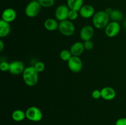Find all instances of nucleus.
I'll return each instance as SVG.
<instances>
[{
    "label": "nucleus",
    "mask_w": 126,
    "mask_h": 125,
    "mask_svg": "<svg viewBox=\"0 0 126 125\" xmlns=\"http://www.w3.org/2000/svg\"><path fill=\"white\" fill-rule=\"evenodd\" d=\"M22 78L24 83L28 87H34L37 84L39 79V73L36 71L34 66H28L25 67Z\"/></svg>",
    "instance_id": "1"
},
{
    "label": "nucleus",
    "mask_w": 126,
    "mask_h": 125,
    "mask_svg": "<svg viewBox=\"0 0 126 125\" xmlns=\"http://www.w3.org/2000/svg\"><path fill=\"white\" fill-rule=\"evenodd\" d=\"M110 15L105 11H100L95 12L92 17V23L95 28L98 29H105L110 23Z\"/></svg>",
    "instance_id": "2"
},
{
    "label": "nucleus",
    "mask_w": 126,
    "mask_h": 125,
    "mask_svg": "<svg viewBox=\"0 0 126 125\" xmlns=\"http://www.w3.org/2000/svg\"><path fill=\"white\" fill-rule=\"evenodd\" d=\"M58 29L62 35L71 36L73 35L75 32V26L72 21L68 19L59 22Z\"/></svg>",
    "instance_id": "3"
},
{
    "label": "nucleus",
    "mask_w": 126,
    "mask_h": 125,
    "mask_svg": "<svg viewBox=\"0 0 126 125\" xmlns=\"http://www.w3.org/2000/svg\"><path fill=\"white\" fill-rule=\"evenodd\" d=\"M26 118L33 122H39L43 119L41 110L36 106H31L25 111Z\"/></svg>",
    "instance_id": "4"
},
{
    "label": "nucleus",
    "mask_w": 126,
    "mask_h": 125,
    "mask_svg": "<svg viewBox=\"0 0 126 125\" xmlns=\"http://www.w3.org/2000/svg\"><path fill=\"white\" fill-rule=\"evenodd\" d=\"M41 6L39 4L38 1H32L27 5L25 9V13L30 18L35 17L40 13L41 11Z\"/></svg>",
    "instance_id": "5"
},
{
    "label": "nucleus",
    "mask_w": 126,
    "mask_h": 125,
    "mask_svg": "<svg viewBox=\"0 0 126 125\" xmlns=\"http://www.w3.org/2000/svg\"><path fill=\"white\" fill-rule=\"evenodd\" d=\"M69 69L74 73H78L82 70L83 64L79 56H73L67 62Z\"/></svg>",
    "instance_id": "6"
},
{
    "label": "nucleus",
    "mask_w": 126,
    "mask_h": 125,
    "mask_svg": "<svg viewBox=\"0 0 126 125\" xmlns=\"http://www.w3.org/2000/svg\"><path fill=\"white\" fill-rule=\"evenodd\" d=\"M121 26L117 22L111 21L105 28V33L109 38H114L119 33Z\"/></svg>",
    "instance_id": "7"
},
{
    "label": "nucleus",
    "mask_w": 126,
    "mask_h": 125,
    "mask_svg": "<svg viewBox=\"0 0 126 125\" xmlns=\"http://www.w3.org/2000/svg\"><path fill=\"white\" fill-rule=\"evenodd\" d=\"M70 8L67 5L62 4L58 6L55 11V17L59 22L68 20Z\"/></svg>",
    "instance_id": "8"
},
{
    "label": "nucleus",
    "mask_w": 126,
    "mask_h": 125,
    "mask_svg": "<svg viewBox=\"0 0 126 125\" xmlns=\"http://www.w3.org/2000/svg\"><path fill=\"white\" fill-rule=\"evenodd\" d=\"M25 65L22 61H14L10 63L9 70L8 72L12 75L22 74L24 71Z\"/></svg>",
    "instance_id": "9"
},
{
    "label": "nucleus",
    "mask_w": 126,
    "mask_h": 125,
    "mask_svg": "<svg viewBox=\"0 0 126 125\" xmlns=\"http://www.w3.org/2000/svg\"><path fill=\"white\" fill-rule=\"evenodd\" d=\"M94 28L91 25H85L80 31V38L83 41L91 40L94 35Z\"/></svg>",
    "instance_id": "10"
},
{
    "label": "nucleus",
    "mask_w": 126,
    "mask_h": 125,
    "mask_svg": "<svg viewBox=\"0 0 126 125\" xmlns=\"http://www.w3.org/2000/svg\"><path fill=\"white\" fill-rule=\"evenodd\" d=\"M79 13L81 17L85 19H87V18H92L95 12L93 6L89 4H86L83 5V6L81 7L79 11Z\"/></svg>",
    "instance_id": "11"
},
{
    "label": "nucleus",
    "mask_w": 126,
    "mask_h": 125,
    "mask_svg": "<svg viewBox=\"0 0 126 125\" xmlns=\"http://www.w3.org/2000/svg\"><path fill=\"white\" fill-rule=\"evenodd\" d=\"M17 12L14 9L7 8L4 9L1 15V20L8 23H11L16 19Z\"/></svg>",
    "instance_id": "12"
},
{
    "label": "nucleus",
    "mask_w": 126,
    "mask_h": 125,
    "mask_svg": "<svg viewBox=\"0 0 126 125\" xmlns=\"http://www.w3.org/2000/svg\"><path fill=\"white\" fill-rule=\"evenodd\" d=\"M102 98L106 100H111L116 97V91L112 87H105L101 89Z\"/></svg>",
    "instance_id": "13"
},
{
    "label": "nucleus",
    "mask_w": 126,
    "mask_h": 125,
    "mask_svg": "<svg viewBox=\"0 0 126 125\" xmlns=\"http://www.w3.org/2000/svg\"><path fill=\"white\" fill-rule=\"evenodd\" d=\"M84 50L85 49L84 47V44L81 42H75L72 44L70 49V50L73 56H79L80 55H82Z\"/></svg>",
    "instance_id": "14"
},
{
    "label": "nucleus",
    "mask_w": 126,
    "mask_h": 125,
    "mask_svg": "<svg viewBox=\"0 0 126 125\" xmlns=\"http://www.w3.org/2000/svg\"><path fill=\"white\" fill-rule=\"evenodd\" d=\"M57 20L52 18H47L44 23V28L49 31H54L59 28V23H58Z\"/></svg>",
    "instance_id": "15"
},
{
    "label": "nucleus",
    "mask_w": 126,
    "mask_h": 125,
    "mask_svg": "<svg viewBox=\"0 0 126 125\" xmlns=\"http://www.w3.org/2000/svg\"><path fill=\"white\" fill-rule=\"evenodd\" d=\"M11 26L8 22L1 20H0V37L5 38L11 33Z\"/></svg>",
    "instance_id": "16"
},
{
    "label": "nucleus",
    "mask_w": 126,
    "mask_h": 125,
    "mask_svg": "<svg viewBox=\"0 0 126 125\" xmlns=\"http://www.w3.org/2000/svg\"><path fill=\"white\" fill-rule=\"evenodd\" d=\"M84 5V0H67V6L70 9L79 11Z\"/></svg>",
    "instance_id": "17"
},
{
    "label": "nucleus",
    "mask_w": 126,
    "mask_h": 125,
    "mask_svg": "<svg viewBox=\"0 0 126 125\" xmlns=\"http://www.w3.org/2000/svg\"><path fill=\"white\" fill-rule=\"evenodd\" d=\"M26 118L25 112L20 109H17L14 110L12 113V118L14 121L20 122L24 120Z\"/></svg>",
    "instance_id": "18"
},
{
    "label": "nucleus",
    "mask_w": 126,
    "mask_h": 125,
    "mask_svg": "<svg viewBox=\"0 0 126 125\" xmlns=\"http://www.w3.org/2000/svg\"><path fill=\"white\" fill-rule=\"evenodd\" d=\"M110 20H111V21L118 22L123 20V13L119 10L114 9L110 14Z\"/></svg>",
    "instance_id": "19"
},
{
    "label": "nucleus",
    "mask_w": 126,
    "mask_h": 125,
    "mask_svg": "<svg viewBox=\"0 0 126 125\" xmlns=\"http://www.w3.org/2000/svg\"><path fill=\"white\" fill-rule=\"evenodd\" d=\"M73 56L72 54H71V51L70 50H67V49H64V50H62L60 53V57L62 60L64 61H68V60L71 58Z\"/></svg>",
    "instance_id": "20"
},
{
    "label": "nucleus",
    "mask_w": 126,
    "mask_h": 125,
    "mask_svg": "<svg viewBox=\"0 0 126 125\" xmlns=\"http://www.w3.org/2000/svg\"><path fill=\"white\" fill-rule=\"evenodd\" d=\"M42 7L49 8L52 7L55 4V0H38Z\"/></svg>",
    "instance_id": "21"
},
{
    "label": "nucleus",
    "mask_w": 126,
    "mask_h": 125,
    "mask_svg": "<svg viewBox=\"0 0 126 125\" xmlns=\"http://www.w3.org/2000/svg\"><path fill=\"white\" fill-rule=\"evenodd\" d=\"M33 66H34V67L38 73L43 72L44 71V69H45V64L42 61H38V62H36L34 64Z\"/></svg>",
    "instance_id": "22"
},
{
    "label": "nucleus",
    "mask_w": 126,
    "mask_h": 125,
    "mask_svg": "<svg viewBox=\"0 0 126 125\" xmlns=\"http://www.w3.org/2000/svg\"><path fill=\"white\" fill-rule=\"evenodd\" d=\"M79 14V13L78 11H75V10L70 9V11H69L68 17V19L70 20H71V21L76 20L78 18Z\"/></svg>",
    "instance_id": "23"
},
{
    "label": "nucleus",
    "mask_w": 126,
    "mask_h": 125,
    "mask_svg": "<svg viewBox=\"0 0 126 125\" xmlns=\"http://www.w3.org/2000/svg\"><path fill=\"white\" fill-rule=\"evenodd\" d=\"M84 47L85 50H91L94 48V43L91 40H86L84 41Z\"/></svg>",
    "instance_id": "24"
},
{
    "label": "nucleus",
    "mask_w": 126,
    "mask_h": 125,
    "mask_svg": "<svg viewBox=\"0 0 126 125\" xmlns=\"http://www.w3.org/2000/svg\"><path fill=\"white\" fill-rule=\"evenodd\" d=\"M10 63H8L7 61H2L0 64V69L2 72H6L9 70Z\"/></svg>",
    "instance_id": "25"
},
{
    "label": "nucleus",
    "mask_w": 126,
    "mask_h": 125,
    "mask_svg": "<svg viewBox=\"0 0 126 125\" xmlns=\"http://www.w3.org/2000/svg\"><path fill=\"white\" fill-rule=\"evenodd\" d=\"M92 97L94 99H99L100 98H102V93H101V90L99 89H94L92 92Z\"/></svg>",
    "instance_id": "26"
},
{
    "label": "nucleus",
    "mask_w": 126,
    "mask_h": 125,
    "mask_svg": "<svg viewBox=\"0 0 126 125\" xmlns=\"http://www.w3.org/2000/svg\"><path fill=\"white\" fill-rule=\"evenodd\" d=\"M115 125H126V118H120L115 123Z\"/></svg>",
    "instance_id": "27"
},
{
    "label": "nucleus",
    "mask_w": 126,
    "mask_h": 125,
    "mask_svg": "<svg viewBox=\"0 0 126 125\" xmlns=\"http://www.w3.org/2000/svg\"><path fill=\"white\" fill-rule=\"evenodd\" d=\"M4 47V44L3 41L1 40H0V51H2L3 50Z\"/></svg>",
    "instance_id": "28"
},
{
    "label": "nucleus",
    "mask_w": 126,
    "mask_h": 125,
    "mask_svg": "<svg viewBox=\"0 0 126 125\" xmlns=\"http://www.w3.org/2000/svg\"><path fill=\"white\" fill-rule=\"evenodd\" d=\"M124 27L126 28V20L125 21H124Z\"/></svg>",
    "instance_id": "29"
},
{
    "label": "nucleus",
    "mask_w": 126,
    "mask_h": 125,
    "mask_svg": "<svg viewBox=\"0 0 126 125\" xmlns=\"http://www.w3.org/2000/svg\"><path fill=\"white\" fill-rule=\"evenodd\" d=\"M32 1H38V0H32Z\"/></svg>",
    "instance_id": "30"
}]
</instances>
